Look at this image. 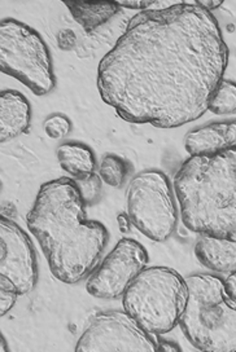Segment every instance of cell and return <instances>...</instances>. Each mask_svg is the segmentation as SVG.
Returning a JSON list of instances; mask_svg holds the SVG:
<instances>
[{"instance_id":"obj_9","label":"cell","mask_w":236,"mask_h":352,"mask_svg":"<svg viewBox=\"0 0 236 352\" xmlns=\"http://www.w3.org/2000/svg\"><path fill=\"white\" fill-rule=\"evenodd\" d=\"M149 262L146 248L134 239H121L91 272L86 290L95 298L117 299Z\"/></svg>"},{"instance_id":"obj_1","label":"cell","mask_w":236,"mask_h":352,"mask_svg":"<svg viewBox=\"0 0 236 352\" xmlns=\"http://www.w3.org/2000/svg\"><path fill=\"white\" fill-rule=\"evenodd\" d=\"M228 57L213 13L175 1L130 20L99 63L98 89L125 122L177 129L209 110Z\"/></svg>"},{"instance_id":"obj_2","label":"cell","mask_w":236,"mask_h":352,"mask_svg":"<svg viewBox=\"0 0 236 352\" xmlns=\"http://www.w3.org/2000/svg\"><path fill=\"white\" fill-rule=\"evenodd\" d=\"M86 208L77 182L58 177L41 186L26 217L52 275L69 285L90 276L109 242L107 227L87 219Z\"/></svg>"},{"instance_id":"obj_20","label":"cell","mask_w":236,"mask_h":352,"mask_svg":"<svg viewBox=\"0 0 236 352\" xmlns=\"http://www.w3.org/2000/svg\"><path fill=\"white\" fill-rule=\"evenodd\" d=\"M20 293L11 280L0 276V315L6 316L14 307Z\"/></svg>"},{"instance_id":"obj_17","label":"cell","mask_w":236,"mask_h":352,"mask_svg":"<svg viewBox=\"0 0 236 352\" xmlns=\"http://www.w3.org/2000/svg\"><path fill=\"white\" fill-rule=\"evenodd\" d=\"M209 110L217 116L236 114V82L224 79L215 89Z\"/></svg>"},{"instance_id":"obj_7","label":"cell","mask_w":236,"mask_h":352,"mask_svg":"<svg viewBox=\"0 0 236 352\" xmlns=\"http://www.w3.org/2000/svg\"><path fill=\"white\" fill-rule=\"evenodd\" d=\"M127 214L133 226L155 242L169 240L177 230L180 208L169 176L147 168L131 179L127 188Z\"/></svg>"},{"instance_id":"obj_6","label":"cell","mask_w":236,"mask_h":352,"mask_svg":"<svg viewBox=\"0 0 236 352\" xmlns=\"http://www.w3.org/2000/svg\"><path fill=\"white\" fill-rule=\"evenodd\" d=\"M0 69L36 96L48 95L56 87L52 56L43 36L11 17L0 22Z\"/></svg>"},{"instance_id":"obj_14","label":"cell","mask_w":236,"mask_h":352,"mask_svg":"<svg viewBox=\"0 0 236 352\" xmlns=\"http://www.w3.org/2000/svg\"><path fill=\"white\" fill-rule=\"evenodd\" d=\"M64 6L89 34L112 20L121 10L117 1H64Z\"/></svg>"},{"instance_id":"obj_23","label":"cell","mask_w":236,"mask_h":352,"mask_svg":"<svg viewBox=\"0 0 236 352\" xmlns=\"http://www.w3.org/2000/svg\"><path fill=\"white\" fill-rule=\"evenodd\" d=\"M180 350H182V349H180V346L178 343L169 341V340H164L162 336L158 337V351L174 352L180 351Z\"/></svg>"},{"instance_id":"obj_25","label":"cell","mask_w":236,"mask_h":352,"mask_svg":"<svg viewBox=\"0 0 236 352\" xmlns=\"http://www.w3.org/2000/svg\"><path fill=\"white\" fill-rule=\"evenodd\" d=\"M117 223H118V228L122 233H127L130 231V227L133 224V221L130 219L129 214L127 212H120L117 215Z\"/></svg>"},{"instance_id":"obj_5","label":"cell","mask_w":236,"mask_h":352,"mask_svg":"<svg viewBox=\"0 0 236 352\" xmlns=\"http://www.w3.org/2000/svg\"><path fill=\"white\" fill-rule=\"evenodd\" d=\"M189 287L186 278L170 267H146L126 289L124 309L151 334L165 336L180 325Z\"/></svg>"},{"instance_id":"obj_8","label":"cell","mask_w":236,"mask_h":352,"mask_svg":"<svg viewBox=\"0 0 236 352\" xmlns=\"http://www.w3.org/2000/svg\"><path fill=\"white\" fill-rule=\"evenodd\" d=\"M158 337L143 329L125 309H109L94 316L76 351L158 352Z\"/></svg>"},{"instance_id":"obj_19","label":"cell","mask_w":236,"mask_h":352,"mask_svg":"<svg viewBox=\"0 0 236 352\" xmlns=\"http://www.w3.org/2000/svg\"><path fill=\"white\" fill-rule=\"evenodd\" d=\"M43 129L48 138L58 140L67 136L69 132L72 131V121L65 114L55 113L47 117V120L43 123Z\"/></svg>"},{"instance_id":"obj_16","label":"cell","mask_w":236,"mask_h":352,"mask_svg":"<svg viewBox=\"0 0 236 352\" xmlns=\"http://www.w3.org/2000/svg\"><path fill=\"white\" fill-rule=\"evenodd\" d=\"M131 165L117 154H105L101 160L98 168V174L100 175L103 183L113 188H120L124 186L126 176L130 173Z\"/></svg>"},{"instance_id":"obj_10","label":"cell","mask_w":236,"mask_h":352,"mask_svg":"<svg viewBox=\"0 0 236 352\" xmlns=\"http://www.w3.org/2000/svg\"><path fill=\"white\" fill-rule=\"evenodd\" d=\"M0 276L11 280L20 296L35 290L39 270L33 241L29 234L13 220L0 219Z\"/></svg>"},{"instance_id":"obj_21","label":"cell","mask_w":236,"mask_h":352,"mask_svg":"<svg viewBox=\"0 0 236 352\" xmlns=\"http://www.w3.org/2000/svg\"><path fill=\"white\" fill-rule=\"evenodd\" d=\"M120 8H126V10H134V11H149L153 10L156 7L158 1H146V0H140V1H117Z\"/></svg>"},{"instance_id":"obj_22","label":"cell","mask_w":236,"mask_h":352,"mask_svg":"<svg viewBox=\"0 0 236 352\" xmlns=\"http://www.w3.org/2000/svg\"><path fill=\"white\" fill-rule=\"evenodd\" d=\"M224 283H225L226 294L236 302V272L228 274L224 280Z\"/></svg>"},{"instance_id":"obj_13","label":"cell","mask_w":236,"mask_h":352,"mask_svg":"<svg viewBox=\"0 0 236 352\" xmlns=\"http://www.w3.org/2000/svg\"><path fill=\"white\" fill-rule=\"evenodd\" d=\"M197 261L215 274L236 272V240L200 236L195 243Z\"/></svg>"},{"instance_id":"obj_26","label":"cell","mask_w":236,"mask_h":352,"mask_svg":"<svg viewBox=\"0 0 236 352\" xmlns=\"http://www.w3.org/2000/svg\"><path fill=\"white\" fill-rule=\"evenodd\" d=\"M0 351L8 352V347H6V338H4V336H1V349H0Z\"/></svg>"},{"instance_id":"obj_4","label":"cell","mask_w":236,"mask_h":352,"mask_svg":"<svg viewBox=\"0 0 236 352\" xmlns=\"http://www.w3.org/2000/svg\"><path fill=\"white\" fill-rule=\"evenodd\" d=\"M189 298L180 318L187 341L200 351H236V302L226 294L224 278L212 274L186 277Z\"/></svg>"},{"instance_id":"obj_15","label":"cell","mask_w":236,"mask_h":352,"mask_svg":"<svg viewBox=\"0 0 236 352\" xmlns=\"http://www.w3.org/2000/svg\"><path fill=\"white\" fill-rule=\"evenodd\" d=\"M56 155L61 168L74 180L96 171V155L86 144L79 142L61 144L57 148Z\"/></svg>"},{"instance_id":"obj_24","label":"cell","mask_w":236,"mask_h":352,"mask_svg":"<svg viewBox=\"0 0 236 352\" xmlns=\"http://www.w3.org/2000/svg\"><path fill=\"white\" fill-rule=\"evenodd\" d=\"M199 7H202L205 11L212 12L217 11L219 7L224 6V1L221 0H200V1H195Z\"/></svg>"},{"instance_id":"obj_11","label":"cell","mask_w":236,"mask_h":352,"mask_svg":"<svg viewBox=\"0 0 236 352\" xmlns=\"http://www.w3.org/2000/svg\"><path fill=\"white\" fill-rule=\"evenodd\" d=\"M236 145V120L213 122L187 132L184 149L190 155L221 152Z\"/></svg>"},{"instance_id":"obj_18","label":"cell","mask_w":236,"mask_h":352,"mask_svg":"<svg viewBox=\"0 0 236 352\" xmlns=\"http://www.w3.org/2000/svg\"><path fill=\"white\" fill-rule=\"evenodd\" d=\"M78 184L81 195L85 199L87 206L95 205L101 195V188H103V180L100 175L95 171L89 175L82 176L76 180Z\"/></svg>"},{"instance_id":"obj_12","label":"cell","mask_w":236,"mask_h":352,"mask_svg":"<svg viewBox=\"0 0 236 352\" xmlns=\"http://www.w3.org/2000/svg\"><path fill=\"white\" fill-rule=\"evenodd\" d=\"M32 122L29 100L17 89H3L0 94V139L11 142L28 131Z\"/></svg>"},{"instance_id":"obj_3","label":"cell","mask_w":236,"mask_h":352,"mask_svg":"<svg viewBox=\"0 0 236 352\" xmlns=\"http://www.w3.org/2000/svg\"><path fill=\"white\" fill-rule=\"evenodd\" d=\"M174 190L189 231L236 240V145L190 155L174 176Z\"/></svg>"}]
</instances>
